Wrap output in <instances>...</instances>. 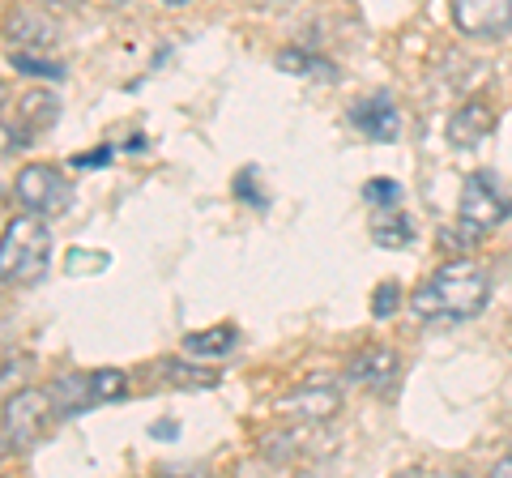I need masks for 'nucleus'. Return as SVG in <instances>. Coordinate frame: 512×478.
Segmentation results:
<instances>
[{
    "label": "nucleus",
    "mask_w": 512,
    "mask_h": 478,
    "mask_svg": "<svg viewBox=\"0 0 512 478\" xmlns=\"http://www.w3.org/2000/svg\"><path fill=\"white\" fill-rule=\"evenodd\" d=\"M487 299H491V282L483 269L470 261H448L414 291L410 308L419 321H470V316L487 308Z\"/></svg>",
    "instance_id": "f257e3e1"
},
{
    "label": "nucleus",
    "mask_w": 512,
    "mask_h": 478,
    "mask_svg": "<svg viewBox=\"0 0 512 478\" xmlns=\"http://www.w3.org/2000/svg\"><path fill=\"white\" fill-rule=\"evenodd\" d=\"M47 261H52V235H47L39 214L13 218L5 231V248H0V278L30 286L43 278Z\"/></svg>",
    "instance_id": "f03ea898"
},
{
    "label": "nucleus",
    "mask_w": 512,
    "mask_h": 478,
    "mask_svg": "<svg viewBox=\"0 0 512 478\" xmlns=\"http://www.w3.org/2000/svg\"><path fill=\"white\" fill-rule=\"evenodd\" d=\"M13 197H18V205H22L26 214L60 218L73 205V184L60 175V167L35 163V167H22L18 171V180H13Z\"/></svg>",
    "instance_id": "7ed1b4c3"
},
{
    "label": "nucleus",
    "mask_w": 512,
    "mask_h": 478,
    "mask_svg": "<svg viewBox=\"0 0 512 478\" xmlns=\"http://www.w3.org/2000/svg\"><path fill=\"white\" fill-rule=\"evenodd\" d=\"M52 393L43 389H22L5 402V449H30L43 436V423L52 419Z\"/></svg>",
    "instance_id": "20e7f679"
},
{
    "label": "nucleus",
    "mask_w": 512,
    "mask_h": 478,
    "mask_svg": "<svg viewBox=\"0 0 512 478\" xmlns=\"http://www.w3.org/2000/svg\"><path fill=\"white\" fill-rule=\"evenodd\" d=\"M504 214H508L504 188L495 184L487 171H474L466 180V188H461V205H457L461 227H466L470 235H483V231L495 227V222H504Z\"/></svg>",
    "instance_id": "39448f33"
},
{
    "label": "nucleus",
    "mask_w": 512,
    "mask_h": 478,
    "mask_svg": "<svg viewBox=\"0 0 512 478\" xmlns=\"http://www.w3.org/2000/svg\"><path fill=\"white\" fill-rule=\"evenodd\" d=\"M453 22L470 39L512 35V0H453Z\"/></svg>",
    "instance_id": "423d86ee"
},
{
    "label": "nucleus",
    "mask_w": 512,
    "mask_h": 478,
    "mask_svg": "<svg viewBox=\"0 0 512 478\" xmlns=\"http://www.w3.org/2000/svg\"><path fill=\"white\" fill-rule=\"evenodd\" d=\"M350 120H355V129L367 133L372 141H397L402 137V116H397V107L389 94H372V99H359L350 107Z\"/></svg>",
    "instance_id": "0eeeda50"
},
{
    "label": "nucleus",
    "mask_w": 512,
    "mask_h": 478,
    "mask_svg": "<svg viewBox=\"0 0 512 478\" xmlns=\"http://www.w3.org/2000/svg\"><path fill=\"white\" fill-rule=\"evenodd\" d=\"M286 414L291 419H303V423H325V419H333V414L342 410V393L333 389V385H303V389H295L291 397H286Z\"/></svg>",
    "instance_id": "6e6552de"
},
{
    "label": "nucleus",
    "mask_w": 512,
    "mask_h": 478,
    "mask_svg": "<svg viewBox=\"0 0 512 478\" xmlns=\"http://www.w3.org/2000/svg\"><path fill=\"white\" fill-rule=\"evenodd\" d=\"M397 368H402V359H397L393 350L372 346V350H363V355L350 363V380L363 385V389H372V393H389L397 385Z\"/></svg>",
    "instance_id": "1a4fd4ad"
},
{
    "label": "nucleus",
    "mask_w": 512,
    "mask_h": 478,
    "mask_svg": "<svg viewBox=\"0 0 512 478\" xmlns=\"http://www.w3.org/2000/svg\"><path fill=\"white\" fill-rule=\"evenodd\" d=\"M495 129V116H491V107L487 103H466L457 111L453 120H448V141H453V146H478V141H483L487 133Z\"/></svg>",
    "instance_id": "9d476101"
},
{
    "label": "nucleus",
    "mask_w": 512,
    "mask_h": 478,
    "mask_svg": "<svg viewBox=\"0 0 512 478\" xmlns=\"http://www.w3.org/2000/svg\"><path fill=\"white\" fill-rule=\"evenodd\" d=\"M9 39H18L26 52H43V47L56 43V30L47 22H39V18H30V13H13L9 18Z\"/></svg>",
    "instance_id": "9b49d317"
},
{
    "label": "nucleus",
    "mask_w": 512,
    "mask_h": 478,
    "mask_svg": "<svg viewBox=\"0 0 512 478\" xmlns=\"http://www.w3.org/2000/svg\"><path fill=\"white\" fill-rule=\"evenodd\" d=\"M52 402L60 414H77V410H86V402H94V389L86 376H60L52 385Z\"/></svg>",
    "instance_id": "f8f14e48"
},
{
    "label": "nucleus",
    "mask_w": 512,
    "mask_h": 478,
    "mask_svg": "<svg viewBox=\"0 0 512 478\" xmlns=\"http://www.w3.org/2000/svg\"><path fill=\"white\" fill-rule=\"evenodd\" d=\"M184 346L192 355H227L235 346V329L231 325H218V329H205V333H188Z\"/></svg>",
    "instance_id": "ddd939ff"
},
{
    "label": "nucleus",
    "mask_w": 512,
    "mask_h": 478,
    "mask_svg": "<svg viewBox=\"0 0 512 478\" xmlns=\"http://www.w3.org/2000/svg\"><path fill=\"white\" fill-rule=\"evenodd\" d=\"M90 389H94V402H116V397H124L128 380H124V372H116V368H103V372L90 376Z\"/></svg>",
    "instance_id": "4468645a"
},
{
    "label": "nucleus",
    "mask_w": 512,
    "mask_h": 478,
    "mask_svg": "<svg viewBox=\"0 0 512 478\" xmlns=\"http://www.w3.org/2000/svg\"><path fill=\"white\" fill-rule=\"evenodd\" d=\"M363 201H372L376 210H397V201H402V184L397 180H367L363 184Z\"/></svg>",
    "instance_id": "2eb2a0df"
},
{
    "label": "nucleus",
    "mask_w": 512,
    "mask_h": 478,
    "mask_svg": "<svg viewBox=\"0 0 512 478\" xmlns=\"http://www.w3.org/2000/svg\"><path fill=\"white\" fill-rule=\"evenodd\" d=\"M9 60H13V69H18V73H39V77H64V69L56 65V60H43V56H35V52H26V47H18V52H13Z\"/></svg>",
    "instance_id": "dca6fc26"
},
{
    "label": "nucleus",
    "mask_w": 512,
    "mask_h": 478,
    "mask_svg": "<svg viewBox=\"0 0 512 478\" xmlns=\"http://www.w3.org/2000/svg\"><path fill=\"white\" fill-rule=\"evenodd\" d=\"M163 372L171 385H214V372H205V368H192V363H163Z\"/></svg>",
    "instance_id": "f3484780"
},
{
    "label": "nucleus",
    "mask_w": 512,
    "mask_h": 478,
    "mask_svg": "<svg viewBox=\"0 0 512 478\" xmlns=\"http://www.w3.org/2000/svg\"><path fill=\"white\" fill-rule=\"evenodd\" d=\"M397 308H402V286H397V282H380L376 295H372V316H376V321H384V316H393Z\"/></svg>",
    "instance_id": "a211bd4d"
},
{
    "label": "nucleus",
    "mask_w": 512,
    "mask_h": 478,
    "mask_svg": "<svg viewBox=\"0 0 512 478\" xmlns=\"http://www.w3.org/2000/svg\"><path fill=\"white\" fill-rule=\"evenodd\" d=\"M376 244L380 248H406L410 244V222L397 218V222H376Z\"/></svg>",
    "instance_id": "6ab92c4d"
},
{
    "label": "nucleus",
    "mask_w": 512,
    "mask_h": 478,
    "mask_svg": "<svg viewBox=\"0 0 512 478\" xmlns=\"http://www.w3.org/2000/svg\"><path fill=\"white\" fill-rule=\"evenodd\" d=\"M99 269H107V252H82V248L69 252V274H73V278L99 274Z\"/></svg>",
    "instance_id": "aec40b11"
},
{
    "label": "nucleus",
    "mask_w": 512,
    "mask_h": 478,
    "mask_svg": "<svg viewBox=\"0 0 512 478\" xmlns=\"http://www.w3.org/2000/svg\"><path fill=\"white\" fill-rule=\"evenodd\" d=\"M26 111H35L39 124H52L56 120V99H47V94H26Z\"/></svg>",
    "instance_id": "412c9836"
},
{
    "label": "nucleus",
    "mask_w": 512,
    "mask_h": 478,
    "mask_svg": "<svg viewBox=\"0 0 512 478\" xmlns=\"http://www.w3.org/2000/svg\"><path fill=\"white\" fill-rule=\"evenodd\" d=\"M312 65H320V60L303 56V52H282V56H278V69H286V73H308Z\"/></svg>",
    "instance_id": "4be33fe9"
},
{
    "label": "nucleus",
    "mask_w": 512,
    "mask_h": 478,
    "mask_svg": "<svg viewBox=\"0 0 512 478\" xmlns=\"http://www.w3.org/2000/svg\"><path fill=\"white\" fill-rule=\"evenodd\" d=\"M43 9H52V13H73L77 5H82V0H39Z\"/></svg>",
    "instance_id": "5701e85b"
},
{
    "label": "nucleus",
    "mask_w": 512,
    "mask_h": 478,
    "mask_svg": "<svg viewBox=\"0 0 512 478\" xmlns=\"http://www.w3.org/2000/svg\"><path fill=\"white\" fill-rule=\"evenodd\" d=\"M495 474H504V478H512V457H504L500 466H495Z\"/></svg>",
    "instance_id": "b1692460"
},
{
    "label": "nucleus",
    "mask_w": 512,
    "mask_h": 478,
    "mask_svg": "<svg viewBox=\"0 0 512 478\" xmlns=\"http://www.w3.org/2000/svg\"><path fill=\"white\" fill-rule=\"evenodd\" d=\"M163 5H171V9H184V5H188V0H163Z\"/></svg>",
    "instance_id": "393cba45"
},
{
    "label": "nucleus",
    "mask_w": 512,
    "mask_h": 478,
    "mask_svg": "<svg viewBox=\"0 0 512 478\" xmlns=\"http://www.w3.org/2000/svg\"><path fill=\"white\" fill-rule=\"evenodd\" d=\"M274 5H291V0H274Z\"/></svg>",
    "instance_id": "a878e982"
},
{
    "label": "nucleus",
    "mask_w": 512,
    "mask_h": 478,
    "mask_svg": "<svg viewBox=\"0 0 512 478\" xmlns=\"http://www.w3.org/2000/svg\"><path fill=\"white\" fill-rule=\"evenodd\" d=\"M107 5H124V0H107Z\"/></svg>",
    "instance_id": "bb28decb"
}]
</instances>
